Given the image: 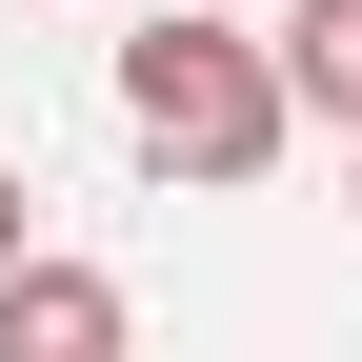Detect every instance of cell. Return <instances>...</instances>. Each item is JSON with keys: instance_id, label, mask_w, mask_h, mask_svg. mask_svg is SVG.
I'll list each match as a JSON object with an SVG mask.
<instances>
[{"instance_id": "cell-1", "label": "cell", "mask_w": 362, "mask_h": 362, "mask_svg": "<svg viewBox=\"0 0 362 362\" xmlns=\"http://www.w3.org/2000/svg\"><path fill=\"white\" fill-rule=\"evenodd\" d=\"M121 121H141V161H181V181H262L302 141V81H282V40H242L221 0H161V21L121 40Z\"/></svg>"}, {"instance_id": "cell-2", "label": "cell", "mask_w": 362, "mask_h": 362, "mask_svg": "<svg viewBox=\"0 0 362 362\" xmlns=\"http://www.w3.org/2000/svg\"><path fill=\"white\" fill-rule=\"evenodd\" d=\"M101 342H121L101 262H0V362H101Z\"/></svg>"}, {"instance_id": "cell-4", "label": "cell", "mask_w": 362, "mask_h": 362, "mask_svg": "<svg viewBox=\"0 0 362 362\" xmlns=\"http://www.w3.org/2000/svg\"><path fill=\"white\" fill-rule=\"evenodd\" d=\"M0 262H21V181H0Z\"/></svg>"}, {"instance_id": "cell-5", "label": "cell", "mask_w": 362, "mask_h": 362, "mask_svg": "<svg viewBox=\"0 0 362 362\" xmlns=\"http://www.w3.org/2000/svg\"><path fill=\"white\" fill-rule=\"evenodd\" d=\"M342 141H362V121H342Z\"/></svg>"}, {"instance_id": "cell-3", "label": "cell", "mask_w": 362, "mask_h": 362, "mask_svg": "<svg viewBox=\"0 0 362 362\" xmlns=\"http://www.w3.org/2000/svg\"><path fill=\"white\" fill-rule=\"evenodd\" d=\"M282 81L302 121H362V0H282Z\"/></svg>"}]
</instances>
